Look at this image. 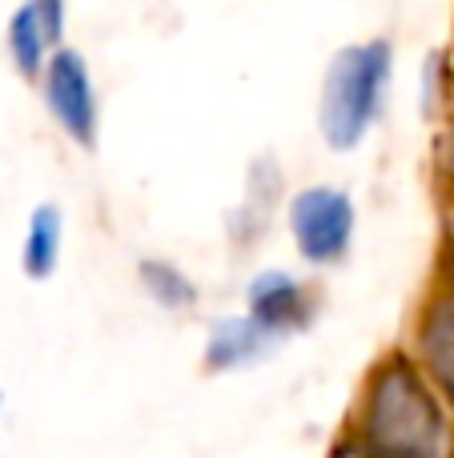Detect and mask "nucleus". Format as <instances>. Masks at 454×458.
<instances>
[{
	"label": "nucleus",
	"instance_id": "obj_1",
	"mask_svg": "<svg viewBox=\"0 0 454 458\" xmlns=\"http://www.w3.org/2000/svg\"><path fill=\"white\" fill-rule=\"evenodd\" d=\"M386 81H391V45L386 40L342 48L334 56L326 89H322V133L334 149H350L366 137L370 121L383 109Z\"/></svg>",
	"mask_w": 454,
	"mask_h": 458
},
{
	"label": "nucleus",
	"instance_id": "obj_2",
	"mask_svg": "<svg viewBox=\"0 0 454 458\" xmlns=\"http://www.w3.org/2000/svg\"><path fill=\"white\" fill-rule=\"evenodd\" d=\"M366 430L383 458H434L442 446V414L407 366L383 374Z\"/></svg>",
	"mask_w": 454,
	"mask_h": 458
},
{
	"label": "nucleus",
	"instance_id": "obj_3",
	"mask_svg": "<svg viewBox=\"0 0 454 458\" xmlns=\"http://www.w3.org/2000/svg\"><path fill=\"white\" fill-rule=\"evenodd\" d=\"M294 225L298 250L310 261H334L338 253H346L354 233V206L346 193L338 190H306L294 198Z\"/></svg>",
	"mask_w": 454,
	"mask_h": 458
},
{
	"label": "nucleus",
	"instance_id": "obj_4",
	"mask_svg": "<svg viewBox=\"0 0 454 458\" xmlns=\"http://www.w3.org/2000/svg\"><path fill=\"white\" fill-rule=\"evenodd\" d=\"M45 93L48 105H53L56 121L69 129L77 141H93V125H97V101H93V85H88V72L85 61L69 48L53 56L48 64V77H45Z\"/></svg>",
	"mask_w": 454,
	"mask_h": 458
},
{
	"label": "nucleus",
	"instance_id": "obj_5",
	"mask_svg": "<svg viewBox=\"0 0 454 458\" xmlns=\"http://www.w3.org/2000/svg\"><path fill=\"white\" fill-rule=\"evenodd\" d=\"M61 37V0H29L8 24V45L24 77H37L45 64V48Z\"/></svg>",
	"mask_w": 454,
	"mask_h": 458
},
{
	"label": "nucleus",
	"instance_id": "obj_6",
	"mask_svg": "<svg viewBox=\"0 0 454 458\" xmlns=\"http://www.w3.org/2000/svg\"><path fill=\"white\" fill-rule=\"evenodd\" d=\"M270 326L257 322V318H233V322H222L214 330V342H209V362L214 366H238L246 358L262 354L265 338H270Z\"/></svg>",
	"mask_w": 454,
	"mask_h": 458
},
{
	"label": "nucleus",
	"instance_id": "obj_7",
	"mask_svg": "<svg viewBox=\"0 0 454 458\" xmlns=\"http://www.w3.org/2000/svg\"><path fill=\"white\" fill-rule=\"evenodd\" d=\"M249 301H254L257 322H265L270 330H282V326L294 322L298 310H302V290H298L286 274H262L249 285Z\"/></svg>",
	"mask_w": 454,
	"mask_h": 458
},
{
	"label": "nucleus",
	"instance_id": "obj_8",
	"mask_svg": "<svg viewBox=\"0 0 454 458\" xmlns=\"http://www.w3.org/2000/svg\"><path fill=\"white\" fill-rule=\"evenodd\" d=\"M423 350H426L431 370L439 374V382L454 398V301H439L431 310L426 330H423Z\"/></svg>",
	"mask_w": 454,
	"mask_h": 458
},
{
	"label": "nucleus",
	"instance_id": "obj_9",
	"mask_svg": "<svg viewBox=\"0 0 454 458\" xmlns=\"http://www.w3.org/2000/svg\"><path fill=\"white\" fill-rule=\"evenodd\" d=\"M61 253V214L56 206H40L29 222V242H24V269L29 277H48Z\"/></svg>",
	"mask_w": 454,
	"mask_h": 458
},
{
	"label": "nucleus",
	"instance_id": "obj_10",
	"mask_svg": "<svg viewBox=\"0 0 454 458\" xmlns=\"http://www.w3.org/2000/svg\"><path fill=\"white\" fill-rule=\"evenodd\" d=\"M141 277H145V285L153 290V298L165 301V306L181 310L185 301H193V285L185 282V277L177 274V269L157 266V261H145V266H141Z\"/></svg>",
	"mask_w": 454,
	"mask_h": 458
},
{
	"label": "nucleus",
	"instance_id": "obj_11",
	"mask_svg": "<svg viewBox=\"0 0 454 458\" xmlns=\"http://www.w3.org/2000/svg\"><path fill=\"white\" fill-rule=\"evenodd\" d=\"M450 174H454V137H450Z\"/></svg>",
	"mask_w": 454,
	"mask_h": 458
}]
</instances>
